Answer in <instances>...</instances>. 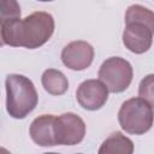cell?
<instances>
[{
    "mask_svg": "<svg viewBox=\"0 0 154 154\" xmlns=\"http://www.w3.org/2000/svg\"><path fill=\"white\" fill-rule=\"evenodd\" d=\"M54 32V19L48 12L37 11L25 18L1 22V43L35 49L43 46Z\"/></svg>",
    "mask_w": 154,
    "mask_h": 154,
    "instance_id": "6da1fadb",
    "label": "cell"
},
{
    "mask_svg": "<svg viewBox=\"0 0 154 154\" xmlns=\"http://www.w3.org/2000/svg\"><path fill=\"white\" fill-rule=\"evenodd\" d=\"M6 109L14 119H23L37 105V91L34 83L23 75H8L5 81Z\"/></svg>",
    "mask_w": 154,
    "mask_h": 154,
    "instance_id": "7a4b0ae2",
    "label": "cell"
},
{
    "mask_svg": "<svg viewBox=\"0 0 154 154\" xmlns=\"http://www.w3.org/2000/svg\"><path fill=\"white\" fill-rule=\"evenodd\" d=\"M118 122L125 132L143 135L150 130L154 123L153 107L141 97H131L122 103Z\"/></svg>",
    "mask_w": 154,
    "mask_h": 154,
    "instance_id": "3957f363",
    "label": "cell"
},
{
    "mask_svg": "<svg viewBox=\"0 0 154 154\" xmlns=\"http://www.w3.org/2000/svg\"><path fill=\"white\" fill-rule=\"evenodd\" d=\"M134 77L131 64L120 58L111 57L106 59L99 70V78L105 83L111 93H122L128 89Z\"/></svg>",
    "mask_w": 154,
    "mask_h": 154,
    "instance_id": "277c9868",
    "label": "cell"
},
{
    "mask_svg": "<svg viewBox=\"0 0 154 154\" xmlns=\"http://www.w3.org/2000/svg\"><path fill=\"white\" fill-rule=\"evenodd\" d=\"M54 130L57 144L75 146L83 141L85 135V124L79 116L67 112L55 117Z\"/></svg>",
    "mask_w": 154,
    "mask_h": 154,
    "instance_id": "5b68a950",
    "label": "cell"
},
{
    "mask_svg": "<svg viewBox=\"0 0 154 154\" xmlns=\"http://www.w3.org/2000/svg\"><path fill=\"white\" fill-rule=\"evenodd\" d=\"M108 88L100 79H87L76 90L77 102L88 111L100 109L108 99Z\"/></svg>",
    "mask_w": 154,
    "mask_h": 154,
    "instance_id": "8992f818",
    "label": "cell"
},
{
    "mask_svg": "<svg viewBox=\"0 0 154 154\" xmlns=\"http://www.w3.org/2000/svg\"><path fill=\"white\" fill-rule=\"evenodd\" d=\"M94 59V48L87 41H72L61 51L63 64L73 71L88 69Z\"/></svg>",
    "mask_w": 154,
    "mask_h": 154,
    "instance_id": "52a82bcc",
    "label": "cell"
},
{
    "mask_svg": "<svg viewBox=\"0 0 154 154\" xmlns=\"http://www.w3.org/2000/svg\"><path fill=\"white\" fill-rule=\"evenodd\" d=\"M154 32L141 24L128 23L123 31V43L125 48L135 54L147 52L153 43Z\"/></svg>",
    "mask_w": 154,
    "mask_h": 154,
    "instance_id": "ba28073f",
    "label": "cell"
},
{
    "mask_svg": "<svg viewBox=\"0 0 154 154\" xmlns=\"http://www.w3.org/2000/svg\"><path fill=\"white\" fill-rule=\"evenodd\" d=\"M54 123L55 117L52 114H42L35 118L30 125L31 140L40 147L57 146Z\"/></svg>",
    "mask_w": 154,
    "mask_h": 154,
    "instance_id": "9c48e42d",
    "label": "cell"
},
{
    "mask_svg": "<svg viewBox=\"0 0 154 154\" xmlns=\"http://www.w3.org/2000/svg\"><path fill=\"white\" fill-rule=\"evenodd\" d=\"M42 87L51 95H63L69 89V81L66 76L55 69H48L42 73L41 77Z\"/></svg>",
    "mask_w": 154,
    "mask_h": 154,
    "instance_id": "30bf717a",
    "label": "cell"
},
{
    "mask_svg": "<svg viewBox=\"0 0 154 154\" xmlns=\"http://www.w3.org/2000/svg\"><path fill=\"white\" fill-rule=\"evenodd\" d=\"M132 152V141L119 131L113 132L109 137H107L99 149L100 154H131Z\"/></svg>",
    "mask_w": 154,
    "mask_h": 154,
    "instance_id": "8fae6325",
    "label": "cell"
},
{
    "mask_svg": "<svg viewBox=\"0 0 154 154\" xmlns=\"http://www.w3.org/2000/svg\"><path fill=\"white\" fill-rule=\"evenodd\" d=\"M128 23L144 25L154 32V12L142 5H131L125 13V24Z\"/></svg>",
    "mask_w": 154,
    "mask_h": 154,
    "instance_id": "7c38bea8",
    "label": "cell"
},
{
    "mask_svg": "<svg viewBox=\"0 0 154 154\" xmlns=\"http://www.w3.org/2000/svg\"><path fill=\"white\" fill-rule=\"evenodd\" d=\"M138 96L154 107V73L147 75L140 83Z\"/></svg>",
    "mask_w": 154,
    "mask_h": 154,
    "instance_id": "4fadbf2b",
    "label": "cell"
},
{
    "mask_svg": "<svg viewBox=\"0 0 154 154\" xmlns=\"http://www.w3.org/2000/svg\"><path fill=\"white\" fill-rule=\"evenodd\" d=\"M1 8H0V19H16L20 18V6L17 0H0Z\"/></svg>",
    "mask_w": 154,
    "mask_h": 154,
    "instance_id": "5bb4252c",
    "label": "cell"
},
{
    "mask_svg": "<svg viewBox=\"0 0 154 154\" xmlns=\"http://www.w3.org/2000/svg\"><path fill=\"white\" fill-rule=\"evenodd\" d=\"M37 1H53V0H37Z\"/></svg>",
    "mask_w": 154,
    "mask_h": 154,
    "instance_id": "9a60e30c",
    "label": "cell"
}]
</instances>
